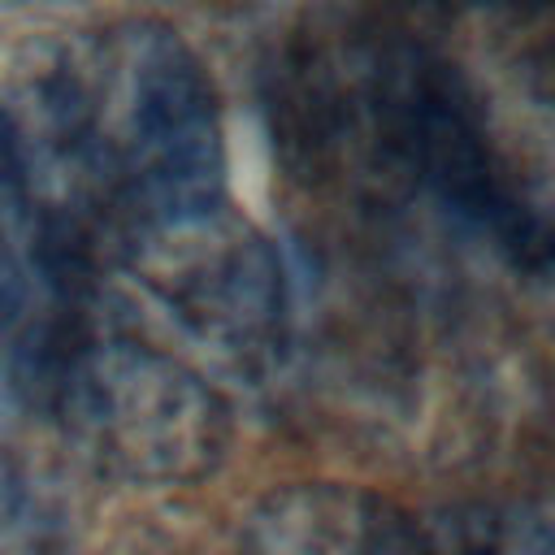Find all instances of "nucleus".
<instances>
[{
  "mask_svg": "<svg viewBox=\"0 0 555 555\" xmlns=\"http://www.w3.org/2000/svg\"><path fill=\"white\" fill-rule=\"evenodd\" d=\"M121 147L165 212H199L217 195L221 143L212 91L178 39L143 35L121 82Z\"/></svg>",
  "mask_w": 555,
  "mask_h": 555,
  "instance_id": "nucleus-1",
  "label": "nucleus"
}]
</instances>
